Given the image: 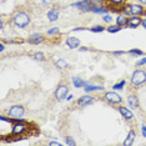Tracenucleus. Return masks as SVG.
Masks as SVG:
<instances>
[{
  "mask_svg": "<svg viewBox=\"0 0 146 146\" xmlns=\"http://www.w3.org/2000/svg\"><path fill=\"white\" fill-rule=\"evenodd\" d=\"M13 24H14L16 28H21V29L26 28V26L30 24V16L24 11H18L13 16Z\"/></svg>",
  "mask_w": 146,
  "mask_h": 146,
  "instance_id": "f257e3e1",
  "label": "nucleus"
},
{
  "mask_svg": "<svg viewBox=\"0 0 146 146\" xmlns=\"http://www.w3.org/2000/svg\"><path fill=\"white\" fill-rule=\"evenodd\" d=\"M146 82V71L141 70V69H137L132 72L131 75V84L134 86H140L142 84Z\"/></svg>",
  "mask_w": 146,
  "mask_h": 146,
  "instance_id": "f03ea898",
  "label": "nucleus"
},
{
  "mask_svg": "<svg viewBox=\"0 0 146 146\" xmlns=\"http://www.w3.org/2000/svg\"><path fill=\"white\" fill-rule=\"evenodd\" d=\"M24 114H25V109L21 105H14L8 110V115L11 116L13 120H16V121H23L21 117Z\"/></svg>",
  "mask_w": 146,
  "mask_h": 146,
  "instance_id": "7ed1b4c3",
  "label": "nucleus"
},
{
  "mask_svg": "<svg viewBox=\"0 0 146 146\" xmlns=\"http://www.w3.org/2000/svg\"><path fill=\"white\" fill-rule=\"evenodd\" d=\"M28 125L24 124L23 121H18V122H15L14 125H13V127H11V134L14 135V136H21V135H24L26 131H28Z\"/></svg>",
  "mask_w": 146,
  "mask_h": 146,
  "instance_id": "20e7f679",
  "label": "nucleus"
},
{
  "mask_svg": "<svg viewBox=\"0 0 146 146\" xmlns=\"http://www.w3.org/2000/svg\"><path fill=\"white\" fill-rule=\"evenodd\" d=\"M68 92H69V86L65 85V84H59V86L56 88V90L54 92L55 95V99L59 101L64 100L66 99V96H68Z\"/></svg>",
  "mask_w": 146,
  "mask_h": 146,
  "instance_id": "39448f33",
  "label": "nucleus"
},
{
  "mask_svg": "<svg viewBox=\"0 0 146 146\" xmlns=\"http://www.w3.org/2000/svg\"><path fill=\"white\" fill-rule=\"evenodd\" d=\"M104 99H105V101H108L109 104H121V101H122V99H121V96L119 95V94H116V92L114 91H109V92H106V94L104 95Z\"/></svg>",
  "mask_w": 146,
  "mask_h": 146,
  "instance_id": "423d86ee",
  "label": "nucleus"
},
{
  "mask_svg": "<svg viewBox=\"0 0 146 146\" xmlns=\"http://www.w3.org/2000/svg\"><path fill=\"white\" fill-rule=\"evenodd\" d=\"M141 23H142V19L140 18L139 15H132L131 18H129V21H127V28H130V29H136V28H139V26L141 25Z\"/></svg>",
  "mask_w": 146,
  "mask_h": 146,
  "instance_id": "0eeeda50",
  "label": "nucleus"
},
{
  "mask_svg": "<svg viewBox=\"0 0 146 146\" xmlns=\"http://www.w3.org/2000/svg\"><path fill=\"white\" fill-rule=\"evenodd\" d=\"M127 104L130 106V109L136 110V109L140 108V102H139V98L135 94H130L127 96Z\"/></svg>",
  "mask_w": 146,
  "mask_h": 146,
  "instance_id": "6e6552de",
  "label": "nucleus"
},
{
  "mask_svg": "<svg viewBox=\"0 0 146 146\" xmlns=\"http://www.w3.org/2000/svg\"><path fill=\"white\" fill-rule=\"evenodd\" d=\"M94 96H91V95H84V96H81V98H79V100H78V105L80 106V108H84V106H88V105H90L94 102Z\"/></svg>",
  "mask_w": 146,
  "mask_h": 146,
  "instance_id": "1a4fd4ad",
  "label": "nucleus"
},
{
  "mask_svg": "<svg viewBox=\"0 0 146 146\" xmlns=\"http://www.w3.org/2000/svg\"><path fill=\"white\" fill-rule=\"evenodd\" d=\"M28 41L33 45H39L44 41V36H42L41 34H39V33H35V34H31L30 36H29Z\"/></svg>",
  "mask_w": 146,
  "mask_h": 146,
  "instance_id": "9d476101",
  "label": "nucleus"
},
{
  "mask_svg": "<svg viewBox=\"0 0 146 146\" xmlns=\"http://www.w3.org/2000/svg\"><path fill=\"white\" fill-rule=\"evenodd\" d=\"M130 10H131V15H142L145 13V9L142 4H130Z\"/></svg>",
  "mask_w": 146,
  "mask_h": 146,
  "instance_id": "9b49d317",
  "label": "nucleus"
},
{
  "mask_svg": "<svg viewBox=\"0 0 146 146\" xmlns=\"http://www.w3.org/2000/svg\"><path fill=\"white\" fill-rule=\"evenodd\" d=\"M66 45L70 49H76L80 46V40H79L78 38H75V36H69V38L66 39Z\"/></svg>",
  "mask_w": 146,
  "mask_h": 146,
  "instance_id": "f8f14e48",
  "label": "nucleus"
},
{
  "mask_svg": "<svg viewBox=\"0 0 146 146\" xmlns=\"http://www.w3.org/2000/svg\"><path fill=\"white\" fill-rule=\"evenodd\" d=\"M59 15H60V11H59V9H55V8L50 9V10L48 11V19H49V21H51V23L56 21L59 19Z\"/></svg>",
  "mask_w": 146,
  "mask_h": 146,
  "instance_id": "ddd939ff",
  "label": "nucleus"
},
{
  "mask_svg": "<svg viewBox=\"0 0 146 146\" xmlns=\"http://www.w3.org/2000/svg\"><path fill=\"white\" fill-rule=\"evenodd\" d=\"M119 111H120V114L124 116L126 120H132V117H134V114H132L131 110H129V108L120 106V108H119Z\"/></svg>",
  "mask_w": 146,
  "mask_h": 146,
  "instance_id": "4468645a",
  "label": "nucleus"
},
{
  "mask_svg": "<svg viewBox=\"0 0 146 146\" xmlns=\"http://www.w3.org/2000/svg\"><path fill=\"white\" fill-rule=\"evenodd\" d=\"M84 90L86 92H91V91H99V90H104L101 85H92L90 81H86V85L84 86Z\"/></svg>",
  "mask_w": 146,
  "mask_h": 146,
  "instance_id": "2eb2a0df",
  "label": "nucleus"
},
{
  "mask_svg": "<svg viewBox=\"0 0 146 146\" xmlns=\"http://www.w3.org/2000/svg\"><path fill=\"white\" fill-rule=\"evenodd\" d=\"M135 137H136V132L134 130H130L129 131V135H127V137H126V140L124 141V145L125 146H130L134 144V141H135Z\"/></svg>",
  "mask_w": 146,
  "mask_h": 146,
  "instance_id": "dca6fc26",
  "label": "nucleus"
},
{
  "mask_svg": "<svg viewBox=\"0 0 146 146\" xmlns=\"http://www.w3.org/2000/svg\"><path fill=\"white\" fill-rule=\"evenodd\" d=\"M127 21H129V18H127V15H125V14L119 15L117 18H116V24L120 26H126L127 25Z\"/></svg>",
  "mask_w": 146,
  "mask_h": 146,
  "instance_id": "f3484780",
  "label": "nucleus"
},
{
  "mask_svg": "<svg viewBox=\"0 0 146 146\" xmlns=\"http://www.w3.org/2000/svg\"><path fill=\"white\" fill-rule=\"evenodd\" d=\"M91 11H92V13H96V14H104V13H108V11H109V9H108V8H104V6L92 5Z\"/></svg>",
  "mask_w": 146,
  "mask_h": 146,
  "instance_id": "a211bd4d",
  "label": "nucleus"
},
{
  "mask_svg": "<svg viewBox=\"0 0 146 146\" xmlns=\"http://www.w3.org/2000/svg\"><path fill=\"white\" fill-rule=\"evenodd\" d=\"M72 82H74L75 88H84V86L86 85V81H84L81 78H78V76L72 79Z\"/></svg>",
  "mask_w": 146,
  "mask_h": 146,
  "instance_id": "6ab92c4d",
  "label": "nucleus"
},
{
  "mask_svg": "<svg viewBox=\"0 0 146 146\" xmlns=\"http://www.w3.org/2000/svg\"><path fill=\"white\" fill-rule=\"evenodd\" d=\"M55 66L58 69H60V70H62V69H66L68 68V62H66L64 59H59L58 61H55Z\"/></svg>",
  "mask_w": 146,
  "mask_h": 146,
  "instance_id": "aec40b11",
  "label": "nucleus"
},
{
  "mask_svg": "<svg viewBox=\"0 0 146 146\" xmlns=\"http://www.w3.org/2000/svg\"><path fill=\"white\" fill-rule=\"evenodd\" d=\"M121 29H122V28H121L120 25L116 24V25H110L109 28H106V30L110 33V34H115V33H119V31H120Z\"/></svg>",
  "mask_w": 146,
  "mask_h": 146,
  "instance_id": "412c9836",
  "label": "nucleus"
},
{
  "mask_svg": "<svg viewBox=\"0 0 146 146\" xmlns=\"http://www.w3.org/2000/svg\"><path fill=\"white\" fill-rule=\"evenodd\" d=\"M104 30H106V29L104 28V26H101V25H96V26H94V28L90 29L91 33H102Z\"/></svg>",
  "mask_w": 146,
  "mask_h": 146,
  "instance_id": "4be33fe9",
  "label": "nucleus"
},
{
  "mask_svg": "<svg viewBox=\"0 0 146 146\" xmlns=\"http://www.w3.org/2000/svg\"><path fill=\"white\" fill-rule=\"evenodd\" d=\"M34 59L35 60H39V61H45V55L42 54V52H35L34 54Z\"/></svg>",
  "mask_w": 146,
  "mask_h": 146,
  "instance_id": "5701e85b",
  "label": "nucleus"
},
{
  "mask_svg": "<svg viewBox=\"0 0 146 146\" xmlns=\"http://www.w3.org/2000/svg\"><path fill=\"white\" fill-rule=\"evenodd\" d=\"M125 84H126V81L121 80L120 82H117V84H115L114 86H112V89H114V90H121V89L125 86Z\"/></svg>",
  "mask_w": 146,
  "mask_h": 146,
  "instance_id": "b1692460",
  "label": "nucleus"
},
{
  "mask_svg": "<svg viewBox=\"0 0 146 146\" xmlns=\"http://www.w3.org/2000/svg\"><path fill=\"white\" fill-rule=\"evenodd\" d=\"M60 34V29L59 28H51L48 30V35H59Z\"/></svg>",
  "mask_w": 146,
  "mask_h": 146,
  "instance_id": "393cba45",
  "label": "nucleus"
},
{
  "mask_svg": "<svg viewBox=\"0 0 146 146\" xmlns=\"http://www.w3.org/2000/svg\"><path fill=\"white\" fill-rule=\"evenodd\" d=\"M122 13H124L125 15H131V10H130V4H127V5H124L122 6Z\"/></svg>",
  "mask_w": 146,
  "mask_h": 146,
  "instance_id": "a878e982",
  "label": "nucleus"
},
{
  "mask_svg": "<svg viewBox=\"0 0 146 146\" xmlns=\"http://www.w3.org/2000/svg\"><path fill=\"white\" fill-rule=\"evenodd\" d=\"M108 1L110 3L111 5H114V6H119V5H122V4H124L125 0H108Z\"/></svg>",
  "mask_w": 146,
  "mask_h": 146,
  "instance_id": "bb28decb",
  "label": "nucleus"
},
{
  "mask_svg": "<svg viewBox=\"0 0 146 146\" xmlns=\"http://www.w3.org/2000/svg\"><path fill=\"white\" fill-rule=\"evenodd\" d=\"M65 144H66V145L75 146V145H76V142H75V140H74V139H72V137H69V136H68V137L65 139Z\"/></svg>",
  "mask_w": 146,
  "mask_h": 146,
  "instance_id": "cd10ccee",
  "label": "nucleus"
},
{
  "mask_svg": "<svg viewBox=\"0 0 146 146\" xmlns=\"http://www.w3.org/2000/svg\"><path fill=\"white\" fill-rule=\"evenodd\" d=\"M129 54H131V55H142V51L141 50H139V49H132V50L129 51Z\"/></svg>",
  "mask_w": 146,
  "mask_h": 146,
  "instance_id": "c85d7f7f",
  "label": "nucleus"
},
{
  "mask_svg": "<svg viewBox=\"0 0 146 146\" xmlns=\"http://www.w3.org/2000/svg\"><path fill=\"white\" fill-rule=\"evenodd\" d=\"M102 20H104L105 23H111L112 18H111L110 15H104V16H102Z\"/></svg>",
  "mask_w": 146,
  "mask_h": 146,
  "instance_id": "c756f323",
  "label": "nucleus"
},
{
  "mask_svg": "<svg viewBox=\"0 0 146 146\" xmlns=\"http://www.w3.org/2000/svg\"><path fill=\"white\" fill-rule=\"evenodd\" d=\"M145 64H146V58L141 59L140 61H137V62H136V66H142V65H145Z\"/></svg>",
  "mask_w": 146,
  "mask_h": 146,
  "instance_id": "7c9ffc66",
  "label": "nucleus"
},
{
  "mask_svg": "<svg viewBox=\"0 0 146 146\" xmlns=\"http://www.w3.org/2000/svg\"><path fill=\"white\" fill-rule=\"evenodd\" d=\"M141 132H142V136H144V137H146V126H145V125L141 126Z\"/></svg>",
  "mask_w": 146,
  "mask_h": 146,
  "instance_id": "2f4dec72",
  "label": "nucleus"
},
{
  "mask_svg": "<svg viewBox=\"0 0 146 146\" xmlns=\"http://www.w3.org/2000/svg\"><path fill=\"white\" fill-rule=\"evenodd\" d=\"M49 145H50V146H60L61 144H60V142H59V141H51Z\"/></svg>",
  "mask_w": 146,
  "mask_h": 146,
  "instance_id": "473e14b6",
  "label": "nucleus"
},
{
  "mask_svg": "<svg viewBox=\"0 0 146 146\" xmlns=\"http://www.w3.org/2000/svg\"><path fill=\"white\" fill-rule=\"evenodd\" d=\"M104 1L105 0H94L92 3H94V5H96V4H101V3H104Z\"/></svg>",
  "mask_w": 146,
  "mask_h": 146,
  "instance_id": "72a5a7b5",
  "label": "nucleus"
},
{
  "mask_svg": "<svg viewBox=\"0 0 146 146\" xmlns=\"http://www.w3.org/2000/svg\"><path fill=\"white\" fill-rule=\"evenodd\" d=\"M79 50H80V51H88L89 49H88V48H85V46H82V48H79Z\"/></svg>",
  "mask_w": 146,
  "mask_h": 146,
  "instance_id": "f704fd0d",
  "label": "nucleus"
},
{
  "mask_svg": "<svg viewBox=\"0 0 146 146\" xmlns=\"http://www.w3.org/2000/svg\"><path fill=\"white\" fill-rule=\"evenodd\" d=\"M141 25H142V26H144V28L146 29V18H145V19H142V23H141Z\"/></svg>",
  "mask_w": 146,
  "mask_h": 146,
  "instance_id": "c9c22d12",
  "label": "nucleus"
},
{
  "mask_svg": "<svg viewBox=\"0 0 146 146\" xmlns=\"http://www.w3.org/2000/svg\"><path fill=\"white\" fill-rule=\"evenodd\" d=\"M4 49H5V46H4V44H0V51H4Z\"/></svg>",
  "mask_w": 146,
  "mask_h": 146,
  "instance_id": "e433bc0d",
  "label": "nucleus"
},
{
  "mask_svg": "<svg viewBox=\"0 0 146 146\" xmlns=\"http://www.w3.org/2000/svg\"><path fill=\"white\" fill-rule=\"evenodd\" d=\"M114 54L115 55H121V54H124V51H114Z\"/></svg>",
  "mask_w": 146,
  "mask_h": 146,
  "instance_id": "4c0bfd02",
  "label": "nucleus"
},
{
  "mask_svg": "<svg viewBox=\"0 0 146 146\" xmlns=\"http://www.w3.org/2000/svg\"><path fill=\"white\" fill-rule=\"evenodd\" d=\"M0 29H1V30H3V29H4V21H0Z\"/></svg>",
  "mask_w": 146,
  "mask_h": 146,
  "instance_id": "58836bf2",
  "label": "nucleus"
},
{
  "mask_svg": "<svg viewBox=\"0 0 146 146\" xmlns=\"http://www.w3.org/2000/svg\"><path fill=\"white\" fill-rule=\"evenodd\" d=\"M81 30H84V28H76V29H74V31H81Z\"/></svg>",
  "mask_w": 146,
  "mask_h": 146,
  "instance_id": "ea45409f",
  "label": "nucleus"
},
{
  "mask_svg": "<svg viewBox=\"0 0 146 146\" xmlns=\"http://www.w3.org/2000/svg\"><path fill=\"white\" fill-rule=\"evenodd\" d=\"M140 1V4H142V5H146V0H139Z\"/></svg>",
  "mask_w": 146,
  "mask_h": 146,
  "instance_id": "a19ab883",
  "label": "nucleus"
},
{
  "mask_svg": "<svg viewBox=\"0 0 146 146\" xmlns=\"http://www.w3.org/2000/svg\"><path fill=\"white\" fill-rule=\"evenodd\" d=\"M66 99H68V100H71V99H72V95H69V96H66Z\"/></svg>",
  "mask_w": 146,
  "mask_h": 146,
  "instance_id": "79ce46f5",
  "label": "nucleus"
}]
</instances>
